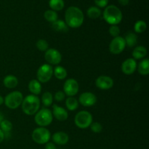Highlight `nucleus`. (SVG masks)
I'll return each instance as SVG.
<instances>
[{
  "label": "nucleus",
  "mask_w": 149,
  "mask_h": 149,
  "mask_svg": "<svg viewBox=\"0 0 149 149\" xmlns=\"http://www.w3.org/2000/svg\"><path fill=\"white\" fill-rule=\"evenodd\" d=\"M84 13L79 7L71 6L65 11V22L68 27L72 29L79 28L84 23Z\"/></svg>",
  "instance_id": "f257e3e1"
},
{
  "label": "nucleus",
  "mask_w": 149,
  "mask_h": 149,
  "mask_svg": "<svg viewBox=\"0 0 149 149\" xmlns=\"http://www.w3.org/2000/svg\"><path fill=\"white\" fill-rule=\"evenodd\" d=\"M22 110L23 113L29 116L36 114L40 108V100L34 95H29L23 97L21 104Z\"/></svg>",
  "instance_id": "f03ea898"
},
{
  "label": "nucleus",
  "mask_w": 149,
  "mask_h": 149,
  "mask_svg": "<svg viewBox=\"0 0 149 149\" xmlns=\"http://www.w3.org/2000/svg\"><path fill=\"white\" fill-rule=\"evenodd\" d=\"M103 19L109 24L117 26L122 20V13L119 7L115 5H109L105 8L103 13Z\"/></svg>",
  "instance_id": "7ed1b4c3"
},
{
  "label": "nucleus",
  "mask_w": 149,
  "mask_h": 149,
  "mask_svg": "<svg viewBox=\"0 0 149 149\" xmlns=\"http://www.w3.org/2000/svg\"><path fill=\"white\" fill-rule=\"evenodd\" d=\"M53 116L52 111L48 109H42L38 111L34 116V121L36 125L42 127L49 126L52 122Z\"/></svg>",
  "instance_id": "20e7f679"
},
{
  "label": "nucleus",
  "mask_w": 149,
  "mask_h": 149,
  "mask_svg": "<svg viewBox=\"0 0 149 149\" xmlns=\"http://www.w3.org/2000/svg\"><path fill=\"white\" fill-rule=\"evenodd\" d=\"M74 122L76 126L79 129H87L90 127L93 122V116L87 111H81L76 114Z\"/></svg>",
  "instance_id": "39448f33"
},
{
  "label": "nucleus",
  "mask_w": 149,
  "mask_h": 149,
  "mask_svg": "<svg viewBox=\"0 0 149 149\" xmlns=\"http://www.w3.org/2000/svg\"><path fill=\"white\" fill-rule=\"evenodd\" d=\"M23 100V94L20 91H13L4 97V103L8 109H16L21 106Z\"/></svg>",
  "instance_id": "423d86ee"
},
{
  "label": "nucleus",
  "mask_w": 149,
  "mask_h": 149,
  "mask_svg": "<svg viewBox=\"0 0 149 149\" xmlns=\"http://www.w3.org/2000/svg\"><path fill=\"white\" fill-rule=\"evenodd\" d=\"M51 134L49 130L45 127H38L36 128L33 131L31 134L32 140L34 141L36 143L43 145L48 143L50 139Z\"/></svg>",
  "instance_id": "0eeeda50"
},
{
  "label": "nucleus",
  "mask_w": 149,
  "mask_h": 149,
  "mask_svg": "<svg viewBox=\"0 0 149 149\" xmlns=\"http://www.w3.org/2000/svg\"><path fill=\"white\" fill-rule=\"evenodd\" d=\"M53 76V68L49 64H43L41 65L36 72V78L40 83H47Z\"/></svg>",
  "instance_id": "6e6552de"
},
{
  "label": "nucleus",
  "mask_w": 149,
  "mask_h": 149,
  "mask_svg": "<svg viewBox=\"0 0 149 149\" xmlns=\"http://www.w3.org/2000/svg\"><path fill=\"white\" fill-rule=\"evenodd\" d=\"M126 47V44L124 37L117 36L113 38L109 45V51L113 55H119L125 50Z\"/></svg>",
  "instance_id": "1a4fd4ad"
},
{
  "label": "nucleus",
  "mask_w": 149,
  "mask_h": 149,
  "mask_svg": "<svg viewBox=\"0 0 149 149\" xmlns=\"http://www.w3.org/2000/svg\"><path fill=\"white\" fill-rule=\"evenodd\" d=\"M79 85L78 81L74 79H68L63 84V93L68 97H74L78 93Z\"/></svg>",
  "instance_id": "9d476101"
},
{
  "label": "nucleus",
  "mask_w": 149,
  "mask_h": 149,
  "mask_svg": "<svg viewBox=\"0 0 149 149\" xmlns=\"http://www.w3.org/2000/svg\"><path fill=\"white\" fill-rule=\"evenodd\" d=\"M45 59L49 65H58L62 61V55L58 49L50 48L45 52Z\"/></svg>",
  "instance_id": "9b49d317"
},
{
  "label": "nucleus",
  "mask_w": 149,
  "mask_h": 149,
  "mask_svg": "<svg viewBox=\"0 0 149 149\" xmlns=\"http://www.w3.org/2000/svg\"><path fill=\"white\" fill-rule=\"evenodd\" d=\"M78 101L79 103L84 107H91L94 106L97 102V97L93 93L86 92L80 95Z\"/></svg>",
  "instance_id": "f8f14e48"
},
{
  "label": "nucleus",
  "mask_w": 149,
  "mask_h": 149,
  "mask_svg": "<svg viewBox=\"0 0 149 149\" xmlns=\"http://www.w3.org/2000/svg\"><path fill=\"white\" fill-rule=\"evenodd\" d=\"M95 86L102 90H107L112 88L113 86V80L108 76H100L95 80Z\"/></svg>",
  "instance_id": "ddd939ff"
},
{
  "label": "nucleus",
  "mask_w": 149,
  "mask_h": 149,
  "mask_svg": "<svg viewBox=\"0 0 149 149\" xmlns=\"http://www.w3.org/2000/svg\"><path fill=\"white\" fill-rule=\"evenodd\" d=\"M136 61L133 58H127L125 60L122 64V71L126 75H131L133 74L137 69Z\"/></svg>",
  "instance_id": "4468645a"
},
{
  "label": "nucleus",
  "mask_w": 149,
  "mask_h": 149,
  "mask_svg": "<svg viewBox=\"0 0 149 149\" xmlns=\"http://www.w3.org/2000/svg\"><path fill=\"white\" fill-rule=\"evenodd\" d=\"M52 116L60 122L65 121L68 117V111L64 108L61 107L56 104L52 106Z\"/></svg>",
  "instance_id": "2eb2a0df"
},
{
  "label": "nucleus",
  "mask_w": 149,
  "mask_h": 149,
  "mask_svg": "<svg viewBox=\"0 0 149 149\" xmlns=\"http://www.w3.org/2000/svg\"><path fill=\"white\" fill-rule=\"evenodd\" d=\"M52 139L54 143L57 144V145L63 146L65 145L68 142L69 137H68V134L65 133V132L59 131V132H56L53 134V135L52 136Z\"/></svg>",
  "instance_id": "dca6fc26"
},
{
  "label": "nucleus",
  "mask_w": 149,
  "mask_h": 149,
  "mask_svg": "<svg viewBox=\"0 0 149 149\" xmlns=\"http://www.w3.org/2000/svg\"><path fill=\"white\" fill-rule=\"evenodd\" d=\"M3 84L4 87L8 89L15 88L18 84V79L13 75H7L3 79Z\"/></svg>",
  "instance_id": "f3484780"
},
{
  "label": "nucleus",
  "mask_w": 149,
  "mask_h": 149,
  "mask_svg": "<svg viewBox=\"0 0 149 149\" xmlns=\"http://www.w3.org/2000/svg\"><path fill=\"white\" fill-rule=\"evenodd\" d=\"M147 55V49L143 46H137L134 48L132 51V57L133 59L141 60L145 58Z\"/></svg>",
  "instance_id": "a211bd4d"
},
{
  "label": "nucleus",
  "mask_w": 149,
  "mask_h": 149,
  "mask_svg": "<svg viewBox=\"0 0 149 149\" xmlns=\"http://www.w3.org/2000/svg\"><path fill=\"white\" fill-rule=\"evenodd\" d=\"M29 90L32 95L37 96L42 92V85L37 79L31 80L29 84Z\"/></svg>",
  "instance_id": "6ab92c4d"
},
{
  "label": "nucleus",
  "mask_w": 149,
  "mask_h": 149,
  "mask_svg": "<svg viewBox=\"0 0 149 149\" xmlns=\"http://www.w3.org/2000/svg\"><path fill=\"white\" fill-rule=\"evenodd\" d=\"M124 39H125L126 46H127L128 47H134L136 46L138 43V36L135 33H132V32H128Z\"/></svg>",
  "instance_id": "aec40b11"
},
{
  "label": "nucleus",
  "mask_w": 149,
  "mask_h": 149,
  "mask_svg": "<svg viewBox=\"0 0 149 149\" xmlns=\"http://www.w3.org/2000/svg\"><path fill=\"white\" fill-rule=\"evenodd\" d=\"M52 28L53 30L58 32H67L68 31V26L65 22L62 20H57L52 23Z\"/></svg>",
  "instance_id": "412c9836"
},
{
  "label": "nucleus",
  "mask_w": 149,
  "mask_h": 149,
  "mask_svg": "<svg viewBox=\"0 0 149 149\" xmlns=\"http://www.w3.org/2000/svg\"><path fill=\"white\" fill-rule=\"evenodd\" d=\"M137 67L140 74L143 76H147L149 74V60L148 58L143 59L139 63Z\"/></svg>",
  "instance_id": "4be33fe9"
},
{
  "label": "nucleus",
  "mask_w": 149,
  "mask_h": 149,
  "mask_svg": "<svg viewBox=\"0 0 149 149\" xmlns=\"http://www.w3.org/2000/svg\"><path fill=\"white\" fill-rule=\"evenodd\" d=\"M67 74L68 73L66 69L61 65H57L53 69V75L59 80L65 79L67 77Z\"/></svg>",
  "instance_id": "5701e85b"
},
{
  "label": "nucleus",
  "mask_w": 149,
  "mask_h": 149,
  "mask_svg": "<svg viewBox=\"0 0 149 149\" xmlns=\"http://www.w3.org/2000/svg\"><path fill=\"white\" fill-rule=\"evenodd\" d=\"M79 103L78 100L74 97H68L65 99V106H66L67 109L69 110L70 111H73L77 110L79 108Z\"/></svg>",
  "instance_id": "b1692460"
},
{
  "label": "nucleus",
  "mask_w": 149,
  "mask_h": 149,
  "mask_svg": "<svg viewBox=\"0 0 149 149\" xmlns=\"http://www.w3.org/2000/svg\"><path fill=\"white\" fill-rule=\"evenodd\" d=\"M102 14V12L99 7L93 6V7H89L87 11V15L91 19H97L100 17Z\"/></svg>",
  "instance_id": "393cba45"
},
{
  "label": "nucleus",
  "mask_w": 149,
  "mask_h": 149,
  "mask_svg": "<svg viewBox=\"0 0 149 149\" xmlns=\"http://www.w3.org/2000/svg\"><path fill=\"white\" fill-rule=\"evenodd\" d=\"M49 6L51 10L54 11H61L65 6L63 0H49Z\"/></svg>",
  "instance_id": "a878e982"
},
{
  "label": "nucleus",
  "mask_w": 149,
  "mask_h": 149,
  "mask_svg": "<svg viewBox=\"0 0 149 149\" xmlns=\"http://www.w3.org/2000/svg\"><path fill=\"white\" fill-rule=\"evenodd\" d=\"M53 102V96L49 92H45L42 96V103L46 107H49L52 104Z\"/></svg>",
  "instance_id": "bb28decb"
},
{
  "label": "nucleus",
  "mask_w": 149,
  "mask_h": 149,
  "mask_svg": "<svg viewBox=\"0 0 149 149\" xmlns=\"http://www.w3.org/2000/svg\"><path fill=\"white\" fill-rule=\"evenodd\" d=\"M44 17L47 20L49 23H53V22L56 21L58 20V13L55 11L52 10H48L45 11V14H44Z\"/></svg>",
  "instance_id": "cd10ccee"
},
{
  "label": "nucleus",
  "mask_w": 149,
  "mask_h": 149,
  "mask_svg": "<svg viewBox=\"0 0 149 149\" xmlns=\"http://www.w3.org/2000/svg\"><path fill=\"white\" fill-rule=\"evenodd\" d=\"M147 29V25L144 20H140L136 21V23L134 25V30H135V33H143Z\"/></svg>",
  "instance_id": "c85d7f7f"
},
{
  "label": "nucleus",
  "mask_w": 149,
  "mask_h": 149,
  "mask_svg": "<svg viewBox=\"0 0 149 149\" xmlns=\"http://www.w3.org/2000/svg\"><path fill=\"white\" fill-rule=\"evenodd\" d=\"M0 129L2 130V132L5 133H10L13 130V124L11 122L7 119H4L0 124Z\"/></svg>",
  "instance_id": "c756f323"
},
{
  "label": "nucleus",
  "mask_w": 149,
  "mask_h": 149,
  "mask_svg": "<svg viewBox=\"0 0 149 149\" xmlns=\"http://www.w3.org/2000/svg\"><path fill=\"white\" fill-rule=\"evenodd\" d=\"M36 48L41 52H46L49 49V44L45 39H39L36 42Z\"/></svg>",
  "instance_id": "7c9ffc66"
},
{
  "label": "nucleus",
  "mask_w": 149,
  "mask_h": 149,
  "mask_svg": "<svg viewBox=\"0 0 149 149\" xmlns=\"http://www.w3.org/2000/svg\"><path fill=\"white\" fill-rule=\"evenodd\" d=\"M109 33L111 34V36H113V38L117 37L120 34V29L118 26L116 25H113V26H111V27L109 28Z\"/></svg>",
  "instance_id": "2f4dec72"
},
{
  "label": "nucleus",
  "mask_w": 149,
  "mask_h": 149,
  "mask_svg": "<svg viewBox=\"0 0 149 149\" xmlns=\"http://www.w3.org/2000/svg\"><path fill=\"white\" fill-rule=\"evenodd\" d=\"M90 127L94 133H100L103 130V126L99 122H92Z\"/></svg>",
  "instance_id": "473e14b6"
},
{
  "label": "nucleus",
  "mask_w": 149,
  "mask_h": 149,
  "mask_svg": "<svg viewBox=\"0 0 149 149\" xmlns=\"http://www.w3.org/2000/svg\"><path fill=\"white\" fill-rule=\"evenodd\" d=\"M57 102H61L63 100H65V93H63V91H58L56 93H55V96L53 97Z\"/></svg>",
  "instance_id": "72a5a7b5"
},
{
  "label": "nucleus",
  "mask_w": 149,
  "mask_h": 149,
  "mask_svg": "<svg viewBox=\"0 0 149 149\" xmlns=\"http://www.w3.org/2000/svg\"><path fill=\"white\" fill-rule=\"evenodd\" d=\"M95 4H96V7L103 8L106 7L109 4V0H94Z\"/></svg>",
  "instance_id": "f704fd0d"
},
{
  "label": "nucleus",
  "mask_w": 149,
  "mask_h": 149,
  "mask_svg": "<svg viewBox=\"0 0 149 149\" xmlns=\"http://www.w3.org/2000/svg\"><path fill=\"white\" fill-rule=\"evenodd\" d=\"M45 149H57L54 143L48 142L45 144Z\"/></svg>",
  "instance_id": "c9c22d12"
},
{
  "label": "nucleus",
  "mask_w": 149,
  "mask_h": 149,
  "mask_svg": "<svg viewBox=\"0 0 149 149\" xmlns=\"http://www.w3.org/2000/svg\"><path fill=\"white\" fill-rule=\"evenodd\" d=\"M118 2L122 4V6H126L129 4L130 0H118Z\"/></svg>",
  "instance_id": "e433bc0d"
},
{
  "label": "nucleus",
  "mask_w": 149,
  "mask_h": 149,
  "mask_svg": "<svg viewBox=\"0 0 149 149\" xmlns=\"http://www.w3.org/2000/svg\"><path fill=\"white\" fill-rule=\"evenodd\" d=\"M4 133L2 132L1 129H0V143L4 141Z\"/></svg>",
  "instance_id": "4c0bfd02"
},
{
  "label": "nucleus",
  "mask_w": 149,
  "mask_h": 149,
  "mask_svg": "<svg viewBox=\"0 0 149 149\" xmlns=\"http://www.w3.org/2000/svg\"><path fill=\"white\" fill-rule=\"evenodd\" d=\"M3 103H4V97L1 95H0V106H1Z\"/></svg>",
  "instance_id": "58836bf2"
},
{
  "label": "nucleus",
  "mask_w": 149,
  "mask_h": 149,
  "mask_svg": "<svg viewBox=\"0 0 149 149\" xmlns=\"http://www.w3.org/2000/svg\"><path fill=\"white\" fill-rule=\"evenodd\" d=\"M4 116H3V114L2 113H1V112H0V124H1V122H2L3 120H4Z\"/></svg>",
  "instance_id": "ea45409f"
}]
</instances>
